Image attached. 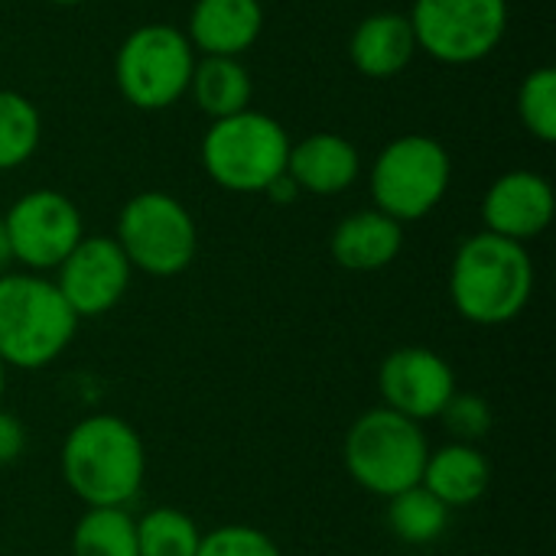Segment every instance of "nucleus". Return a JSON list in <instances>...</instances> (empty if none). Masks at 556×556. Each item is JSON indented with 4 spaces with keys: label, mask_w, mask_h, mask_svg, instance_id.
Listing matches in <instances>:
<instances>
[{
    "label": "nucleus",
    "mask_w": 556,
    "mask_h": 556,
    "mask_svg": "<svg viewBox=\"0 0 556 556\" xmlns=\"http://www.w3.org/2000/svg\"><path fill=\"white\" fill-rule=\"evenodd\" d=\"M518 121L521 127L541 140V143H554L556 140V68L554 65H538L531 68L521 85H518Z\"/></svg>",
    "instance_id": "obj_24"
},
{
    "label": "nucleus",
    "mask_w": 556,
    "mask_h": 556,
    "mask_svg": "<svg viewBox=\"0 0 556 556\" xmlns=\"http://www.w3.org/2000/svg\"><path fill=\"white\" fill-rule=\"evenodd\" d=\"M534 261L528 244L476 231L450 264V303L472 326H508L534 296Z\"/></svg>",
    "instance_id": "obj_2"
},
{
    "label": "nucleus",
    "mask_w": 556,
    "mask_h": 556,
    "mask_svg": "<svg viewBox=\"0 0 556 556\" xmlns=\"http://www.w3.org/2000/svg\"><path fill=\"white\" fill-rule=\"evenodd\" d=\"M430 450L433 446L424 424L378 404L349 427L342 459L358 489L388 502L397 492L420 485Z\"/></svg>",
    "instance_id": "obj_5"
},
{
    "label": "nucleus",
    "mask_w": 556,
    "mask_h": 556,
    "mask_svg": "<svg viewBox=\"0 0 556 556\" xmlns=\"http://www.w3.org/2000/svg\"><path fill=\"white\" fill-rule=\"evenodd\" d=\"M130 280L134 267L111 235H85L52 270V283L78 319H98L121 306Z\"/></svg>",
    "instance_id": "obj_11"
},
{
    "label": "nucleus",
    "mask_w": 556,
    "mask_h": 556,
    "mask_svg": "<svg viewBox=\"0 0 556 556\" xmlns=\"http://www.w3.org/2000/svg\"><path fill=\"white\" fill-rule=\"evenodd\" d=\"M450 515L453 511L424 485L397 492L394 498H388V511H384L388 531L401 544H410V547H427L440 541L450 528Z\"/></svg>",
    "instance_id": "obj_20"
},
{
    "label": "nucleus",
    "mask_w": 556,
    "mask_h": 556,
    "mask_svg": "<svg viewBox=\"0 0 556 556\" xmlns=\"http://www.w3.org/2000/svg\"><path fill=\"white\" fill-rule=\"evenodd\" d=\"M290 143L293 140L277 117L248 108L205 127L199 163L218 189L238 195H264L267 186L287 173Z\"/></svg>",
    "instance_id": "obj_4"
},
{
    "label": "nucleus",
    "mask_w": 556,
    "mask_h": 556,
    "mask_svg": "<svg viewBox=\"0 0 556 556\" xmlns=\"http://www.w3.org/2000/svg\"><path fill=\"white\" fill-rule=\"evenodd\" d=\"M420 485L437 495L450 511L472 508L485 498L492 485V463L479 446L450 440L446 446L430 450Z\"/></svg>",
    "instance_id": "obj_18"
},
{
    "label": "nucleus",
    "mask_w": 556,
    "mask_h": 556,
    "mask_svg": "<svg viewBox=\"0 0 556 556\" xmlns=\"http://www.w3.org/2000/svg\"><path fill=\"white\" fill-rule=\"evenodd\" d=\"M7 388H10V368H7L3 358H0V404H3V397H7Z\"/></svg>",
    "instance_id": "obj_30"
},
{
    "label": "nucleus",
    "mask_w": 556,
    "mask_h": 556,
    "mask_svg": "<svg viewBox=\"0 0 556 556\" xmlns=\"http://www.w3.org/2000/svg\"><path fill=\"white\" fill-rule=\"evenodd\" d=\"M556 212L551 179L538 169H508L482 195V231L528 244L541 238Z\"/></svg>",
    "instance_id": "obj_13"
},
{
    "label": "nucleus",
    "mask_w": 556,
    "mask_h": 556,
    "mask_svg": "<svg viewBox=\"0 0 556 556\" xmlns=\"http://www.w3.org/2000/svg\"><path fill=\"white\" fill-rule=\"evenodd\" d=\"M508 0H414L407 20L417 49L440 65H476L508 33Z\"/></svg>",
    "instance_id": "obj_9"
},
{
    "label": "nucleus",
    "mask_w": 556,
    "mask_h": 556,
    "mask_svg": "<svg viewBox=\"0 0 556 556\" xmlns=\"http://www.w3.org/2000/svg\"><path fill=\"white\" fill-rule=\"evenodd\" d=\"M111 238L121 244L134 274L140 270L156 280L186 274L199 254V228L192 212L176 195L160 189L130 195L117 212Z\"/></svg>",
    "instance_id": "obj_8"
},
{
    "label": "nucleus",
    "mask_w": 556,
    "mask_h": 556,
    "mask_svg": "<svg viewBox=\"0 0 556 556\" xmlns=\"http://www.w3.org/2000/svg\"><path fill=\"white\" fill-rule=\"evenodd\" d=\"M195 556H280V547L251 525H222L202 534Z\"/></svg>",
    "instance_id": "obj_26"
},
{
    "label": "nucleus",
    "mask_w": 556,
    "mask_h": 556,
    "mask_svg": "<svg viewBox=\"0 0 556 556\" xmlns=\"http://www.w3.org/2000/svg\"><path fill=\"white\" fill-rule=\"evenodd\" d=\"M202 541L192 515L179 508H150L137 518V551L140 556H195Z\"/></svg>",
    "instance_id": "obj_23"
},
{
    "label": "nucleus",
    "mask_w": 556,
    "mask_h": 556,
    "mask_svg": "<svg viewBox=\"0 0 556 556\" xmlns=\"http://www.w3.org/2000/svg\"><path fill=\"white\" fill-rule=\"evenodd\" d=\"M16 267L13 261V248H10V238H7V225H3V215H0V277L10 274Z\"/></svg>",
    "instance_id": "obj_29"
},
{
    "label": "nucleus",
    "mask_w": 556,
    "mask_h": 556,
    "mask_svg": "<svg viewBox=\"0 0 556 556\" xmlns=\"http://www.w3.org/2000/svg\"><path fill=\"white\" fill-rule=\"evenodd\" d=\"M72 556H140L137 518L127 508H85L72 528Z\"/></svg>",
    "instance_id": "obj_21"
},
{
    "label": "nucleus",
    "mask_w": 556,
    "mask_h": 556,
    "mask_svg": "<svg viewBox=\"0 0 556 556\" xmlns=\"http://www.w3.org/2000/svg\"><path fill=\"white\" fill-rule=\"evenodd\" d=\"M417 36L401 10H378L355 23L349 36V62L358 75L388 81L407 72L417 55Z\"/></svg>",
    "instance_id": "obj_16"
},
{
    "label": "nucleus",
    "mask_w": 556,
    "mask_h": 556,
    "mask_svg": "<svg viewBox=\"0 0 556 556\" xmlns=\"http://www.w3.org/2000/svg\"><path fill=\"white\" fill-rule=\"evenodd\" d=\"M401 251H404V225L388 218L375 205L345 215L329 238L332 261L352 274L384 270L401 257Z\"/></svg>",
    "instance_id": "obj_17"
},
{
    "label": "nucleus",
    "mask_w": 556,
    "mask_h": 556,
    "mask_svg": "<svg viewBox=\"0 0 556 556\" xmlns=\"http://www.w3.org/2000/svg\"><path fill=\"white\" fill-rule=\"evenodd\" d=\"M274 205H290V202H296V195H300V189H296V182L283 173L280 179H274L270 186H267V192H264Z\"/></svg>",
    "instance_id": "obj_28"
},
{
    "label": "nucleus",
    "mask_w": 556,
    "mask_h": 556,
    "mask_svg": "<svg viewBox=\"0 0 556 556\" xmlns=\"http://www.w3.org/2000/svg\"><path fill=\"white\" fill-rule=\"evenodd\" d=\"M26 453V427L16 414L0 407V466H13Z\"/></svg>",
    "instance_id": "obj_27"
},
{
    "label": "nucleus",
    "mask_w": 556,
    "mask_h": 556,
    "mask_svg": "<svg viewBox=\"0 0 556 556\" xmlns=\"http://www.w3.org/2000/svg\"><path fill=\"white\" fill-rule=\"evenodd\" d=\"M16 267L52 274L85 238L81 208L59 189H29L3 212Z\"/></svg>",
    "instance_id": "obj_10"
},
{
    "label": "nucleus",
    "mask_w": 556,
    "mask_h": 556,
    "mask_svg": "<svg viewBox=\"0 0 556 556\" xmlns=\"http://www.w3.org/2000/svg\"><path fill=\"white\" fill-rule=\"evenodd\" d=\"M78 323L49 274L0 277V358L10 371L49 368L72 345Z\"/></svg>",
    "instance_id": "obj_3"
},
{
    "label": "nucleus",
    "mask_w": 556,
    "mask_h": 556,
    "mask_svg": "<svg viewBox=\"0 0 556 556\" xmlns=\"http://www.w3.org/2000/svg\"><path fill=\"white\" fill-rule=\"evenodd\" d=\"M42 143L39 108L10 88H0V173L26 166Z\"/></svg>",
    "instance_id": "obj_22"
},
{
    "label": "nucleus",
    "mask_w": 556,
    "mask_h": 556,
    "mask_svg": "<svg viewBox=\"0 0 556 556\" xmlns=\"http://www.w3.org/2000/svg\"><path fill=\"white\" fill-rule=\"evenodd\" d=\"M456 371L453 365L424 345H404L384 355L378 368V394L381 407L414 420L427 424L437 420L446 407V401L456 394Z\"/></svg>",
    "instance_id": "obj_12"
},
{
    "label": "nucleus",
    "mask_w": 556,
    "mask_h": 556,
    "mask_svg": "<svg viewBox=\"0 0 556 556\" xmlns=\"http://www.w3.org/2000/svg\"><path fill=\"white\" fill-rule=\"evenodd\" d=\"M453 186V156L430 134H401L388 140L371 169L368 192L378 212L410 225L427 218Z\"/></svg>",
    "instance_id": "obj_6"
},
{
    "label": "nucleus",
    "mask_w": 556,
    "mask_h": 556,
    "mask_svg": "<svg viewBox=\"0 0 556 556\" xmlns=\"http://www.w3.org/2000/svg\"><path fill=\"white\" fill-rule=\"evenodd\" d=\"M186 39L195 55L241 59L264 33L261 0H192L186 20Z\"/></svg>",
    "instance_id": "obj_14"
},
{
    "label": "nucleus",
    "mask_w": 556,
    "mask_h": 556,
    "mask_svg": "<svg viewBox=\"0 0 556 556\" xmlns=\"http://www.w3.org/2000/svg\"><path fill=\"white\" fill-rule=\"evenodd\" d=\"M195 49L173 23H140L114 52V85L137 111H166L189 94Z\"/></svg>",
    "instance_id": "obj_7"
},
{
    "label": "nucleus",
    "mask_w": 556,
    "mask_h": 556,
    "mask_svg": "<svg viewBox=\"0 0 556 556\" xmlns=\"http://www.w3.org/2000/svg\"><path fill=\"white\" fill-rule=\"evenodd\" d=\"M59 469L85 508H127L147 479V446L124 417L88 414L65 433Z\"/></svg>",
    "instance_id": "obj_1"
},
{
    "label": "nucleus",
    "mask_w": 556,
    "mask_h": 556,
    "mask_svg": "<svg viewBox=\"0 0 556 556\" xmlns=\"http://www.w3.org/2000/svg\"><path fill=\"white\" fill-rule=\"evenodd\" d=\"M437 420L453 437V443H472V446H479L492 433L495 414H492V404L482 394L456 391L446 401V407H443V414Z\"/></svg>",
    "instance_id": "obj_25"
},
{
    "label": "nucleus",
    "mask_w": 556,
    "mask_h": 556,
    "mask_svg": "<svg viewBox=\"0 0 556 556\" xmlns=\"http://www.w3.org/2000/svg\"><path fill=\"white\" fill-rule=\"evenodd\" d=\"M49 3H55V7H78V3H85V0H49Z\"/></svg>",
    "instance_id": "obj_31"
},
{
    "label": "nucleus",
    "mask_w": 556,
    "mask_h": 556,
    "mask_svg": "<svg viewBox=\"0 0 556 556\" xmlns=\"http://www.w3.org/2000/svg\"><path fill=\"white\" fill-rule=\"evenodd\" d=\"M287 176L296 182L300 192L309 195H342L362 176V153L358 147L332 130L306 134L303 140L290 143Z\"/></svg>",
    "instance_id": "obj_15"
},
{
    "label": "nucleus",
    "mask_w": 556,
    "mask_h": 556,
    "mask_svg": "<svg viewBox=\"0 0 556 556\" xmlns=\"http://www.w3.org/2000/svg\"><path fill=\"white\" fill-rule=\"evenodd\" d=\"M189 98L208 121H222L251 108L254 81L241 59L228 55H199L189 81Z\"/></svg>",
    "instance_id": "obj_19"
}]
</instances>
